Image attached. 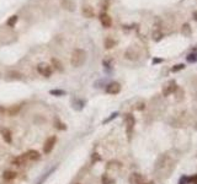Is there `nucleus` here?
<instances>
[{
	"label": "nucleus",
	"instance_id": "obj_1",
	"mask_svg": "<svg viewBox=\"0 0 197 184\" xmlns=\"http://www.w3.org/2000/svg\"><path fill=\"white\" fill-rule=\"evenodd\" d=\"M86 60V52L84 49H80V48H77L73 50L71 53V57H70V64L71 66L74 68H80L84 65Z\"/></svg>",
	"mask_w": 197,
	"mask_h": 184
},
{
	"label": "nucleus",
	"instance_id": "obj_2",
	"mask_svg": "<svg viewBox=\"0 0 197 184\" xmlns=\"http://www.w3.org/2000/svg\"><path fill=\"white\" fill-rule=\"evenodd\" d=\"M176 90H178V85H176V82H175L174 80H171V81H169V82L163 87V96L168 97L171 93H174Z\"/></svg>",
	"mask_w": 197,
	"mask_h": 184
},
{
	"label": "nucleus",
	"instance_id": "obj_3",
	"mask_svg": "<svg viewBox=\"0 0 197 184\" xmlns=\"http://www.w3.org/2000/svg\"><path fill=\"white\" fill-rule=\"evenodd\" d=\"M37 71L38 73L42 75V76H45V77H49L51 75H52V66L51 65H48V64H46V63H41V64H38V66H37Z\"/></svg>",
	"mask_w": 197,
	"mask_h": 184
},
{
	"label": "nucleus",
	"instance_id": "obj_4",
	"mask_svg": "<svg viewBox=\"0 0 197 184\" xmlns=\"http://www.w3.org/2000/svg\"><path fill=\"white\" fill-rule=\"evenodd\" d=\"M56 142H57V138L56 136H51L46 140L45 142V146H43V151L45 153H51L52 150H53L54 145H56Z\"/></svg>",
	"mask_w": 197,
	"mask_h": 184
},
{
	"label": "nucleus",
	"instance_id": "obj_5",
	"mask_svg": "<svg viewBox=\"0 0 197 184\" xmlns=\"http://www.w3.org/2000/svg\"><path fill=\"white\" fill-rule=\"evenodd\" d=\"M60 6L67 11H75V1L74 0H60Z\"/></svg>",
	"mask_w": 197,
	"mask_h": 184
},
{
	"label": "nucleus",
	"instance_id": "obj_6",
	"mask_svg": "<svg viewBox=\"0 0 197 184\" xmlns=\"http://www.w3.org/2000/svg\"><path fill=\"white\" fill-rule=\"evenodd\" d=\"M100 22H101V25L105 27V28H110L111 25H112V18L110 17L109 14L101 13V14H100Z\"/></svg>",
	"mask_w": 197,
	"mask_h": 184
},
{
	"label": "nucleus",
	"instance_id": "obj_7",
	"mask_svg": "<svg viewBox=\"0 0 197 184\" xmlns=\"http://www.w3.org/2000/svg\"><path fill=\"white\" fill-rule=\"evenodd\" d=\"M121 91V85L118 82H111L106 87V92L109 95H117Z\"/></svg>",
	"mask_w": 197,
	"mask_h": 184
},
{
	"label": "nucleus",
	"instance_id": "obj_8",
	"mask_svg": "<svg viewBox=\"0 0 197 184\" xmlns=\"http://www.w3.org/2000/svg\"><path fill=\"white\" fill-rule=\"evenodd\" d=\"M81 14L84 15L85 17H88V18H92L95 16V10H94V7L90 6V5H84L81 7Z\"/></svg>",
	"mask_w": 197,
	"mask_h": 184
},
{
	"label": "nucleus",
	"instance_id": "obj_9",
	"mask_svg": "<svg viewBox=\"0 0 197 184\" xmlns=\"http://www.w3.org/2000/svg\"><path fill=\"white\" fill-rule=\"evenodd\" d=\"M126 121H127V134L131 135L132 134V130L134 128V124H136V120H134V117L132 114H127Z\"/></svg>",
	"mask_w": 197,
	"mask_h": 184
},
{
	"label": "nucleus",
	"instance_id": "obj_10",
	"mask_svg": "<svg viewBox=\"0 0 197 184\" xmlns=\"http://www.w3.org/2000/svg\"><path fill=\"white\" fill-rule=\"evenodd\" d=\"M25 155H26L27 160H30V161H37V160H39V157H41L39 152L36 151V150H30V151H27V152L25 153Z\"/></svg>",
	"mask_w": 197,
	"mask_h": 184
},
{
	"label": "nucleus",
	"instance_id": "obj_11",
	"mask_svg": "<svg viewBox=\"0 0 197 184\" xmlns=\"http://www.w3.org/2000/svg\"><path fill=\"white\" fill-rule=\"evenodd\" d=\"M124 57H126L127 59H129V60H136L138 58V53L133 48H128L126 50V53H124Z\"/></svg>",
	"mask_w": 197,
	"mask_h": 184
},
{
	"label": "nucleus",
	"instance_id": "obj_12",
	"mask_svg": "<svg viewBox=\"0 0 197 184\" xmlns=\"http://www.w3.org/2000/svg\"><path fill=\"white\" fill-rule=\"evenodd\" d=\"M129 180H131V184H144L142 176L138 174V173H133L129 178Z\"/></svg>",
	"mask_w": 197,
	"mask_h": 184
},
{
	"label": "nucleus",
	"instance_id": "obj_13",
	"mask_svg": "<svg viewBox=\"0 0 197 184\" xmlns=\"http://www.w3.org/2000/svg\"><path fill=\"white\" fill-rule=\"evenodd\" d=\"M26 161H27V157H26V155L24 153V155H21V156H19V157L14 158L13 165H15V166H24L25 163H26Z\"/></svg>",
	"mask_w": 197,
	"mask_h": 184
},
{
	"label": "nucleus",
	"instance_id": "obj_14",
	"mask_svg": "<svg viewBox=\"0 0 197 184\" xmlns=\"http://www.w3.org/2000/svg\"><path fill=\"white\" fill-rule=\"evenodd\" d=\"M181 33L185 36V37H190L192 35V29H191V26L190 24H184L182 27H181Z\"/></svg>",
	"mask_w": 197,
	"mask_h": 184
},
{
	"label": "nucleus",
	"instance_id": "obj_15",
	"mask_svg": "<svg viewBox=\"0 0 197 184\" xmlns=\"http://www.w3.org/2000/svg\"><path fill=\"white\" fill-rule=\"evenodd\" d=\"M1 135H3L4 140L7 142V144H11V142H13V136H11V132H10L9 129H3L1 130Z\"/></svg>",
	"mask_w": 197,
	"mask_h": 184
},
{
	"label": "nucleus",
	"instance_id": "obj_16",
	"mask_svg": "<svg viewBox=\"0 0 197 184\" xmlns=\"http://www.w3.org/2000/svg\"><path fill=\"white\" fill-rule=\"evenodd\" d=\"M16 176H17L16 172H14V171H5L4 174H3L4 179H6V180H13L16 178Z\"/></svg>",
	"mask_w": 197,
	"mask_h": 184
},
{
	"label": "nucleus",
	"instance_id": "obj_17",
	"mask_svg": "<svg viewBox=\"0 0 197 184\" xmlns=\"http://www.w3.org/2000/svg\"><path fill=\"white\" fill-rule=\"evenodd\" d=\"M52 65H53L58 71H63V64L60 63V60L57 59V58H52Z\"/></svg>",
	"mask_w": 197,
	"mask_h": 184
},
{
	"label": "nucleus",
	"instance_id": "obj_18",
	"mask_svg": "<svg viewBox=\"0 0 197 184\" xmlns=\"http://www.w3.org/2000/svg\"><path fill=\"white\" fill-rule=\"evenodd\" d=\"M103 44H105V48L111 49V48H113V47L116 46V42H115V39H112L111 37H107L105 39V42H103Z\"/></svg>",
	"mask_w": 197,
	"mask_h": 184
},
{
	"label": "nucleus",
	"instance_id": "obj_19",
	"mask_svg": "<svg viewBox=\"0 0 197 184\" xmlns=\"http://www.w3.org/2000/svg\"><path fill=\"white\" fill-rule=\"evenodd\" d=\"M19 21V17L16 16V15H13L11 17H10L7 21H6V25L9 26V27H14L15 25H16V22Z\"/></svg>",
	"mask_w": 197,
	"mask_h": 184
},
{
	"label": "nucleus",
	"instance_id": "obj_20",
	"mask_svg": "<svg viewBox=\"0 0 197 184\" xmlns=\"http://www.w3.org/2000/svg\"><path fill=\"white\" fill-rule=\"evenodd\" d=\"M186 60H187V63H196V61H197V53H190V54H187V57H186Z\"/></svg>",
	"mask_w": 197,
	"mask_h": 184
},
{
	"label": "nucleus",
	"instance_id": "obj_21",
	"mask_svg": "<svg viewBox=\"0 0 197 184\" xmlns=\"http://www.w3.org/2000/svg\"><path fill=\"white\" fill-rule=\"evenodd\" d=\"M163 38V33L160 32V31H154L153 32V39L155 40V42H158V40H160Z\"/></svg>",
	"mask_w": 197,
	"mask_h": 184
},
{
	"label": "nucleus",
	"instance_id": "obj_22",
	"mask_svg": "<svg viewBox=\"0 0 197 184\" xmlns=\"http://www.w3.org/2000/svg\"><path fill=\"white\" fill-rule=\"evenodd\" d=\"M49 93H51V95H54V96H64L65 92H64L63 90H51Z\"/></svg>",
	"mask_w": 197,
	"mask_h": 184
},
{
	"label": "nucleus",
	"instance_id": "obj_23",
	"mask_svg": "<svg viewBox=\"0 0 197 184\" xmlns=\"http://www.w3.org/2000/svg\"><path fill=\"white\" fill-rule=\"evenodd\" d=\"M182 69H185V65L184 64H178V65H174L171 68V71H172V73H176V71H180Z\"/></svg>",
	"mask_w": 197,
	"mask_h": 184
},
{
	"label": "nucleus",
	"instance_id": "obj_24",
	"mask_svg": "<svg viewBox=\"0 0 197 184\" xmlns=\"http://www.w3.org/2000/svg\"><path fill=\"white\" fill-rule=\"evenodd\" d=\"M109 5H110V1H109V0H101L100 6H101L102 10H107V9H109Z\"/></svg>",
	"mask_w": 197,
	"mask_h": 184
},
{
	"label": "nucleus",
	"instance_id": "obj_25",
	"mask_svg": "<svg viewBox=\"0 0 197 184\" xmlns=\"http://www.w3.org/2000/svg\"><path fill=\"white\" fill-rule=\"evenodd\" d=\"M19 110H20V107H16V106H15V107H11V108L9 109V114H10V116H15Z\"/></svg>",
	"mask_w": 197,
	"mask_h": 184
},
{
	"label": "nucleus",
	"instance_id": "obj_26",
	"mask_svg": "<svg viewBox=\"0 0 197 184\" xmlns=\"http://www.w3.org/2000/svg\"><path fill=\"white\" fill-rule=\"evenodd\" d=\"M117 116H118V113H117V112H115V113H112V114H111V117H110V118H107V119H106V120H103V124H105V123H109V121H111V120H112V119H113V118H116V117H117Z\"/></svg>",
	"mask_w": 197,
	"mask_h": 184
},
{
	"label": "nucleus",
	"instance_id": "obj_27",
	"mask_svg": "<svg viewBox=\"0 0 197 184\" xmlns=\"http://www.w3.org/2000/svg\"><path fill=\"white\" fill-rule=\"evenodd\" d=\"M187 183H189V178L187 177H182L180 179V183L179 184H187Z\"/></svg>",
	"mask_w": 197,
	"mask_h": 184
},
{
	"label": "nucleus",
	"instance_id": "obj_28",
	"mask_svg": "<svg viewBox=\"0 0 197 184\" xmlns=\"http://www.w3.org/2000/svg\"><path fill=\"white\" fill-rule=\"evenodd\" d=\"M159 63H163V59L161 58H154L153 59V64H159Z\"/></svg>",
	"mask_w": 197,
	"mask_h": 184
},
{
	"label": "nucleus",
	"instance_id": "obj_29",
	"mask_svg": "<svg viewBox=\"0 0 197 184\" xmlns=\"http://www.w3.org/2000/svg\"><path fill=\"white\" fill-rule=\"evenodd\" d=\"M10 75H14L13 76L14 79H21V75H20L19 73H10Z\"/></svg>",
	"mask_w": 197,
	"mask_h": 184
},
{
	"label": "nucleus",
	"instance_id": "obj_30",
	"mask_svg": "<svg viewBox=\"0 0 197 184\" xmlns=\"http://www.w3.org/2000/svg\"><path fill=\"white\" fill-rule=\"evenodd\" d=\"M193 20L197 22V11H195V13H193Z\"/></svg>",
	"mask_w": 197,
	"mask_h": 184
}]
</instances>
